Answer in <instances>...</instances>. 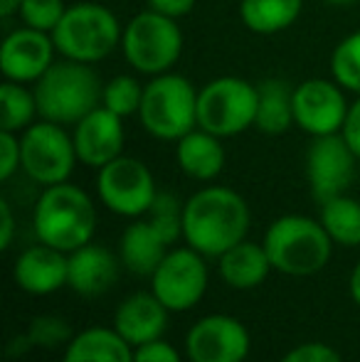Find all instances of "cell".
Returning a JSON list of instances; mask_svg holds the SVG:
<instances>
[{
	"instance_id": "obj_23",
	"label": "cell",
	"mask_w": 360,
	"mask_h": 362,
	"mask_svg": "<svg viewBox=\"0 0 360 362\" xmlns=\"http://www.w3.org/2000/svg\"><path fill=\"white\" fill-rule=\"evenodd\" d=\"M62 362H134V345L126 343L114 325H91L74 333Z\"/></svg>"
},
{
	"instance_id": "obj_35",
	"label": "cell",
	"mask_w": 360,
	"mask_h": 362,
	"mask_svg": "<svg viewBox=\"0 0 360 362\" xmlns=\"http://www.w3.org/2000/svg\"><path fill=\"white\" fill-rule=\"evenodd\" d=\"M134 362H182V358L168 340L158 338L134 348Z\"/></svg>"
},
{
	"instance_id": "obj_29",
	"label": "cell",
	"mask_w": 360,
	"mask_h": 362,
	"mask_svg": "<svg viewBox=\"0 0 360 362\" xmlns=\"http://www.w3.org/2000/svg\"><path fill=\"white\" fill-rule=\"evenodd\" d=\"M331 76L346 91L360 94V30L346 35L331 52Z\"/></svg>"
},
{
	"instance_id": "obj_22",
	"label": "cell",
	"mask_w": 360,
	"mask_h": 362,
	"mask_svg": "<svg viewBox=\"0 0 360 362\" xmlns=\"http://www.w3.org/2000/svg\"><path fill=\"white\" fill-rule=\"evenodd\" d=\"M217 267H220L222 281L237 291L257 288L274 272L265 244L250 242V239H242L240 244L227 249L222 257H217Z\"/></svg>"
},
{
	"instance_id": "obj_5",
	"label": "cell",
	"mask_w": 360,
	"mask_h": 362,
	"mask_svg": "<svg viewBox=\"0 0 360 362\" xmlns=\"http://www.w3.org/2000/svg\"><path fill=\"white\" fill-rule=\"evenodd\" d=\"M121 28L114 10L101 3L67 5L62 20L52 30L57 54L72 62L96 64L121 47Z\"/></svg>"
},
{
	"instance_id": "obj_4",
	"label": "cell",
	"mask_w": 360,
	"mask_h": 362,
	"mask_svg": "<svg viewBox=\"0 0 360 362\" xmlns=\"http://www.w3.org/2000/svg\"><path fill=\"white\" fill-rule=\"evenodd\" d=\"M40 119L62 126H74L89 111L101 106L104 81L94 64L59 59L33 84Z\"/></svg>"
},
{
	"instance_id": "obj_33",
	"label": "cell",
	"mask_w": 360,
	"mask_h": 362,
	"mask_svg": "<svg viewBox=\"0 0 360 362\" xmlns=\"http://www.w3.org/2000/svg\"><path fill=\"white\" fill-rule=\"evenodd\" d=\"M279 362H343L341 355L336 353V348H331L328 343L321 340H308L296 348H291Z\"/></svg>"
},
{
	"instance_id": "obj_40",
	"label": "cell",
	"mask_w": 360,
	"mask_h": 362,
	"mask_svg": "<svg viewBox=\"0 0 360 362\" xmlns=\"http://www.w3.org/2000/svg\"><path fill=\"white\" fill-rule=\"evenodd\" d=\"M348 291H351L353 303L360 308V262L353 267V272H351V279H348Z\"/></svg>"
},
{
	"instance_id": "obj_6",
	"label": "cell",
	"mask_w": 360,
	"mask_h": 362,
	"mask_svg": "<svg viewBox=\"0 0 360 362\" xmlns=\"http://www.w3.org/2000/svg\"><path fill=\"white\" fill-rule=\"evenodd\" d=\"M197 91L187 76L166 72L144 86L139 121L156 141H178L197 126Z\"/></svg>"
},
{
	"instance_id": "obj_19",
	"label": "cell",
	"mask_w": 360,
	"mask_h": 362,
	"mask_svg": "<svg viewBox=\"0 0 360 362\" xmlns=\"http://www.w3.org/2000/svg\"><path fill=\"white\" fill-rule=\"evenodd\" d=\"M116 281H119V259L111 249L89 242L69 254L67 286L74 293L94 298L106 293Z\"/></svg>"
},
{
	"instance_id": "obj_28",
	"label": "cell",
	"mask_w": 360,
	"mask_h": 362,
	"mask_svg": "<svg viewBox=\"0 0 360 362\" xmlns=\"http://www.w3.org/2000/svg\"><path fill=\"white\" fill-rule=\"evenodd\" d=\"M144 86L139 76L134 74H116L109 81H104V91H101V106L114 111L121 119L136 116L144 101Z\"/></svg>"
},
{
	"instance_id": "obj_38",
	"label": "cell",
	"mask_w": 360,
	"mask_h": 362,
	"mask_svg": "<svg viewBox=\"0 0 360 362\" xmlns=\"http://www.w3.org/2000/svg\"><path fill=\"white\" fill-rule=\"evenodd\" d=\"M15 239V212L8 200H0V247L10 249Z\"/></svg>"
},
{
	"instance_id": "obj_32",
	"label": "cell",
	"mask_w": 360,
	"mask_h": 362,
	"mask_svg": "<svg viewBox=\"0 0 360 362\" xmlns=\"http://www.w3.org/2000/svg\"><path fill=\"white\" fill-rule=\"evenodd\" d=\"M64 10H67L64 0H23L18 10V18L28 28L42 30V33L52 35V30L62 20Z\"/></svg>"
},
{
	"instance_id": "obj_26",
	"label": "cell",
	"mask_w": 360,
	"mask_h": 362,
	"mask_svg": "<svg viewBox=\"0 0 360 362\" xmlns=\"http://www.w3.org/2000/svg\"><path fill=\"white\" fill-rule=\"evenodd\" d=\"M321 224L338 247H360V202L338 195L321 202Z\"/></svg>"
},
{
	"instance_id": "obj_9",
	"label": "cell",
	"mask_w": 360,
	"mask_h": 362,
	"mask_svg": "<svg viewBox=\"0 0 360 362\" xmlns=\"http://www.w3.org/2000/svg\"><path fill=\"white\" fill-rule=\"evenodd\" d=\"M20 153L23 168L20 170L33 182L42 187L67 182L79 163L74 139L67 126L54 121H35L30 129L20 134Z\"/></svg>"
},
{
	"instance_id": "obj_7",
	"label": "cell",
	"mask_w": 360,
	"mask_h": 362,
	"mask_svg": "<svg viewBox=\"0 0 360 362\" xmlns=\"http://www.w3.org/2000/svg\"><path fill=\"white\" fill-rule=\"evenodd\" d=\"M182 30L178 20L146 8L124 25L121 54L136 74L158 76L178 64L182 54Z\"/></svg>"
},
{
	"instance_id": "obj_31",
	"label": "cell",
	"mask_w": 360,
	"mask_h": 362,
	"mask_svg": "<svg viewBox=\"0 0 360 362\" xmlns=\"http://www.w3.org/2000/svg\"><path fill=\"white\" fill-rule=\"evenodd\" d=\"M25 333H28L33 348H40V350L67 348L69 340L74 338L72 325L64 318H59V315H35Z\"/></svg>"
},
{
	"instance_id": "obj_13",
	"label": "cell",
	"mask_w": 360,
	"mask_h": 362,
	"mask_svg": "<svg viewBox=\"0 0 360 362\" xmlns=\"http://www.w3.org/2000/svg\"><path fill=\"white\" fill-rule=\"evenodd\" d=\"M358 156L351 151L341 134L318 136L306 151V182L311 197L321 202L346 195L356 180Z\"/></svg>"
},
{
	"instance_id": "obj_2",
	"label": "cell",
	"mask_w": 360,
	"mask_h": 362,
	"mask_svg": "<svg viewBox=\"0 0 360 362\" xmlns=\"http://www.w3.org/2000/svg\"><path fill=\"white\" fill-rule=\"evenodd\" d=\"M96 224L99 215L91 195L69 180L45 187L35 202L33 229L37 239L64 254L89 244L94 239Z\"/></svg>"
},
{
	"instance_id": "obj_10",
	"label": "cell",
	"mask_w": 360,
	"mask_h": 362,
	"mask_svg": "<svg viewBox=\"0 0 360 362\" xmlns=\"http://www.w3.org/2000/svg\"><path fill=\"white\" fill-rule=\"evenodd\" d=\"M96 195L119 217L139 219L151 210L158 187L151 168L134 156H119L96 170Z\"/></svg>"
},
{
	"instance_id": "obj_3",
	"label": "cell",
	"mask_w": 360,
	"mask_h": 362,
	"mask_svg": "<svg viewBox=\"0 0 360 362\" xmlns=\"http://www.w3.org/2000/svg\"><path fill=\"white\" fill-rule=\"evenodd\" d=\"M267 254L274 272L294 279L316 276L333 257V239L323 229L321 219L306 215H281L265 232Z\"/></svg>"
},
{
	"instance_id": "obj_42",
	"label": "cell",
	"mask_w": 360,
	"mask_h": 362,
	"mask_svg": "<svg viewBox=\"0 0 360 362\" xmlns=\"http://www.w3.org/2000/svg\"><path fill=\"white\" fill-rule=\"evenodd\" d=\"M326 5H336V8H348V5L358 3V0H323Z\"/></svg>"
},
{
	"instance_id": "obj_8",
	"label": "cell",
	"mask_w": 360,
	"mask_h": 362,
	"mask_svg": "<svg viewBox=\"0 0 360 362\" xmlns=\"http://www.w3.org/2000/svg\"><path fill=\"white\" fill-rule=\"evenodd\" d=\"M260 89L242 76H215L197 91V126L220 139L245 134L257 121Z\"/></svg>"
},
{
	"instance_id": "obj_25",
	"label": "cell",
	"mask_w": 360,
	"mask_h": 362,
	"mask_svg": "<svg viewBox=\"0 0 360 362\" xmlns=\"http://www.w3.org/2000/svg\"><path fill=\"white\" fill-rule=\"evenodd\" d=\"M303 0H240V20L255 35H277L298 20Z\"/></svg>"
},
{
	"instance_id": "obj_30",
	"label": "cell",
	"mask_w": 360,
	"mask_h": 362,
	"mask_svg": "<svg viewBox=\"0 0 360 362\" xmlns=\"http://www.w3.org/2000/svg\"><path fill=\"white\" fill-rule=\"evenodd\" d=\"M146 219L153 224V229L166 239L168 247H173L182 237V202L173 192L158 190L151 210L146 212Z\"/></svg>"
},
{
	"instance_id": "obj_16",
	"label": "cell",
	"mask_w": 360,
	"mask_h": 362,
	"mask_svg": "<svg viewBox=\"0 0 360 362\" xmlns=\"http://www.w3.org/2000/svg\"><path fill=\"white\" fill-rule=\"evenodd\" d=\"M72 139L77 148V158L87 168H104L106 163L124 156L126 129L124 119L109 111L106 106H96L82 121L72 126Z\"/></svg>"
},
{
	"instance_id": "obj_1",
	"label": "cell",
	"mask_w": 360,
	"mask_h": 362,
	"mask_svg": "<svg viewBox=\"0 0 360 362\" xmlns=\"http://www.w3.org/2000/svg\"><path fill=\"white\" fill-rule=\"evenodd\" d=\"M250 224L247 200L227 185H205L182 202V239L207 259L247 239Z\"/></svg>"
},
{
	"instance_id": "obj_34",
	"label": "cell",
	"mask_w": 360,
	"mask_h": 362,
	"mask_svg": "<svg viewBox=\"0 0 360 362\" xmlns=\"http://www.w3.org/2000/svg\"><path fill=\"white\" fill-rule=\"evenodd\" d=\"M23 168V153H20V134L0 131V180H10Z\"/></svg>"
},
{
	"instance_id": "obj_41",
	"label": "cell",
	"mask_w": 360,
	"mask_h": 362,
	"mask_svg": "<svg viewBox=\"0 0 360 362\" xmlns=\"http://www.w3.org/2000/svg\"><path fill=\"white\" fill-rule=\"evenodd\" d=\"M20 3L23 0H0V15H3V20H10L13 15H18Z\"/></svg>"
},
{
	"instance_id": "obj_27",
	"label": "cell",
	"mask_w": 360,
	"mask_h": 362,
	"mask_svg": "<svg viewBox=\"0 0 360 362\" xmlns=\"http://www.w3.org/2000/svg\"><path fill=\"white\" fill-rule=\"evenodd\" d=\"M40 116L35 91L28 84L5 79L0 86V131L23 134Z\"/></svg>"
},
{
	"instance_id": "obj_21",
	"label": "cell",
	"mask_w": 360,
	"mask_h": 362,
	"mask_svg": "<svg viewBox=\"0 0 360 362\" xmlns=\"http://www.w3.org/2000/svg\"><path fill=\"white\" fill-rule=\"evenodd\" d=\"M168 244L153 229V224L149 219H134L129 227L121 234V267L126 272H131L134 276H153V272L158 269V264L163 262V257L168 254Z\"/></svg>"
},
{
	"instance_id": "obj_36",
	"label": "cell",
	"mask_w": 360,
	"mask_h": 362,
	"mask_svg": "<svg viewBox=\"0 0 360 362\" xmlns=\"http://www.w3.org/2000/svg\"><path fill=\"white\" fill-rule=\"evenodd\" d=\"M341 136L346 139V144L351 146V151L358 156L360 160V94L356 96V101L351 104L346 116V124L341 129Z\"/></svg>"
},
{
	"instance_id": "obj_15",
	"label": "cell",
	"mask_w": 360,
	"mask_h": 362,
	"mask_svg": "<svg viewBox=\"0 0 360 362\" xmlns=\"http://www.w3.org/2000/svg\"><path fill=\"white\" fill-rule=\"evenodd\" d=\"M57 47L50 33L42 30L20 28L10 30L0 45V72L5 79L20 81V84H35L54 62H57Z\"/></svg>"
},
{
	"instance_id": "obj_39",
	"label": "cell",
	"mask_w": 360,
	"mask_h": 362,
	"mask_svg": "<svg viewBox=\"0 0 360 362\" xmlns=\"http://www.w3.org/2000/svg\"><path fill=\"white\" fill-rule=\"evenodd\" d=\"M30 350H33V343H30L28 333L15 335V338L10 340V345H8V355H10V358H23V355H28Z\"/></svg>"
},
{
	"instance_id": "obj_14",
	"label": "cell",
	"mask_w": 360,
	"mask_h": 362,
	"mask_svg": "<svg viewBox=\"0 0 360 362\" xmlns=\"http://www.w3.org/2000/svg\"><path fill=\"white\" fill-rule=\"evenodd\" d=\"M250 348L247 325L227 313L205 315L185 333V355L190 362H245Z\"/></svg>"
},
{
	"instance_id": "obj_37",
	"label": "cell",
	"mask_w": 360,
	"mask_h": 362,
	"mask_svg": "<svg viewBox=\"0 0 360 362\" xmlns=\"http://www.w3.org/2000/svg\"><path fill=\"white\" fill-rule=\"evenodd\" d=\"M197 0H146V8L156 10V13L166 15V18L180 20L195 10Z\"/></svg>"
},
{
	"instance_id": "obj_12",
	"label": "cell",
	"mask_w": 360,
	"mask_h": 362,
	"mask_svg": "<svg viewBox=\"0 0 360 362\" xmlns=\"http://www.w3.org/2000/svg\"><path fill=\"white\" fill-rule=\"evenodd\" d=\"M348 109L346 89L333 76H313L294 86V124L311 139L341 134Z\"/></svg>"
},
{
	"instance_id": "obj_17",
	"label": "cell",
	"mask_w": 360,
	"mask_h": 362,
	"mask_svg": "<svg viewBox=\"0 0 360 362\" xmlns=\"http://www.w3.org/2000/svg\"><path fill=\"white\" fill-rule=\"evenodd\" d=\"M168 313L158 296L153 291H139V293L126 296L114 310V328L129 345L139 348L151 340L163 338L168 328Z\"/></svg>"
},
{
	"instance_id": "obj_11",
	"label": "cell",
	"mask_w": 360,
	"mask_h": 362,
	"mask_svg": "<svg viewBox=\"0 0 360 362\" xmlns=\"http://www.w3.org/2000/svg\"><path fill=\"white\" fill-rule=\"evenodd\" d=\"M205 259L207 257L185 244V247H170L163 262L158 264L151 276V291L170 313H185L205 298L210 284Z\"/></svg>"
},
{
	"instance_id": "obj_24",
	"label": "cell",
	"mask_w": 360,
	"mask_h": 362,
	"mask_svg": "<svg viewBox=\"0 0 360 362\" xmlns=\"http://www.w3.org/2000/svg\"><path fill=\"white\" fill-rule=\"evenodd\" d=\"M257 131L265 136H281L294 126V89L284 79H265L257 84Z\"/></svg>"
},
{
	"instance_id": "obj_18",
	"label": "cell",
	"mask_w": 360,
	"mask_h": 362,
	"mask_svg": "<svg viewBox=\"0 0 360 362\" xmlns=\"http://www.w3.org/2000/svg\"><path fill=\"white\" fill-rule=\"evenodd\" d=\"M67 264L69 254L40 242L15 259L13 281L30 296H50L67 286Z\"/></svg>"
},
{
	"instance_id": "obj_20",
	"label": "cell",
	"mask_w": 360,
	"mask_h": 362,
	"mask_svg": "<svg viewBox=\"0 0 360 362\" xmlns=\"http://www.w3.org/2000/svg\"><path fill=\"white\" fill-rule=\"evenodd\" d=\"M225 146L222 139L210 131L195 129L175 141V163L190 180L197 182H212L222 170H225Z\"/></svg>"
}]
</instances>
